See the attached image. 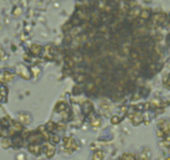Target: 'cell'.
Returning a JSON list of instances; mask_svg holds the SVG:
<instances>
[{
  "label": "cell",
  "mask_w": 170,
  "mask_h": 160,
  "mask_svg": "<svg viewBox=\"0 0 170 160\" xmlns=\"http://www.w3.org/2000/svg\"><path fill=\"white\" fill-rule=\"evenodd\" d=\"M64 148L68 152H73L78 148V145L77 143L76 140L72 137H67L63 138Z\"/></svg>",
  "instance_id": "cell-1"
},
{
  "label": "cell",
  "mask_w": 170,
  "mask_h": 160,
  "mask_svg": "<svg viewBox=\"0 0 170 160\" xmlns=\"http://www.w3.org/2000/svg\"><path fill=\"white\" fill-rule=\"evenodd\" d=\"M16 73L24 79H29L31 78V73L29 72V69L22 63L18 64V66L16 67Z\"/></svg>",
  "instance_id": "cell-2"
},
{
  "label": "cell",
  "mask_w": 170,
  "mask_h": 160,
  "mask_svg": "<svg viewBox=\"0 0 170 160\" xmlns=\"http://www.w3.org/2000/svg\"><path fill=\"white\" fill-rule=\"evenodd\" d=\"M44 153L45 155L47 156L48 158H52L54 155V153H55V147L53 146L52 144L50 143H45L44 144Z\"/></svg>",
  "instance_id": "cell-3"
},
{
  "label": "cell",
  "mask_w": 170,
  "mask_h": 160,
  "mask_svg": "<svg viewBox=\"0 0 170 160\" xmlns=\"http://www.w3.org/2000/svg\"><path fill=\"white\" fill-rule=\"evenodd\" d=\"M14 79V74H12L10 72L5 71L0 73V82H10Z\"/></svg>",
  "instance_id": "cell-4"
},
{
  "label": "cell",
  "mask_w": 170,
  "mask_h": 160,
  "mask_svg": "<svg viewBox=\"0 0 170 160\" xmlns=\"http://www.w3.org/2000/svg\"><path fill=\"white\" fill-rule=\"evenodd\" d=\"M18 119L24 124H29L31 122V117L27 113H20L18 115Z\"/></svg>",
  "instance_id": "cell-5"
},
{
  "label": "cell",
  "mask_w": 170,
  "mask_h": 160,
  "mask_svg": "<svg viewBox=\"0 0 170 160\" xmlns=\"http://www.w3.org/2000/svg\"><path fill=\"white\" fill-rule=\"evenodd\" d=\"M28 150H29V152H31L32 153H33L34 155H39L41 153V148L39 145L32 144L28 147Z\"/></svg>",
  "instance_id": "cell-6"
},
{
  "label": "cell",
  "mask_w": 170,
  "mask_h": 160,
  "mask_svg": "<svg viewBox=\"0 0 170 160\" xmlns=\"http://www.w3.org/2000/svg\"><path fill=\"white\" fill-rule=\"evenodd\" d=\"M7 99V89L4 86L0 87V102H5Z\"/></svg>",
  "instance_id": "cell-7"
},
{
  "label": "cell",
  "mask_w": 170,
  "mask_h": 160,
  "mask_svg": "<svg viewBox=\"0 0 170 160\" xmlns=\"http://www.w3.org/2000/svg\"><path fill=\"white\" fill-rule=\"evenodd\" d=\"M83 108H84V112L85 114L90 113L92 112V110H93V104H92V103L89 102V101L84 103Z\"/></svg>",
  "instance_id": "cell-8"
},
{
  "label": "cell",
  "mask_w": 170,
  "mask_h": 160,
  "mask_svg": "<svg viewBox=\"0 0 170 160\" xmlns=\"http://www.w3.org/2000/svg\"><path fill=\"white\" fill-rule=\"evenodd\" d=\"M143 120V118H142V115L140 113H136L134 114L133 118H132V121H133V124L134 125H138Z\"/></svg>",
  "instance_id": "cell-9"
},
{
  "label": "cell",
  "mask_w": 170,
  "mask_h": 160,
  "mask_svg": "<svg viewBox=\"0 0 170 160\" xmlns=\"http://www.w3.org/2000/svg\"><path fill=\"white\" fill-rule=\"evenodd\" d=\"M165 18L166 16L163 14V13H158V14H156V15L153 16L154 21L157 23H161L164 22Z\"/></svg>",
  "instance_id": "cell-10"
},
{
  "label": "cell",
  "mask_w": 170,
  "mask_h": 160,
  "mask_svg": "<svg viewBox=\"0 0 170 160\" xmlns=\"http://www.w3.org/2000/svg\"><path fill=\"white\" fill-rule=\"evenodd\" d=\"M103 158H104V153L101 150L95 152L93 155V160H103Z\"/></svg>",
  "instance_id": "cell-11"
},
{
  "label": "cell",
  "mask_w": 170,
  "mask_h": 160,
  "mask_svg": "<svg viewBox=\"0 0 170 160\" xmlns=\"http://www.w3.org/2000/svg\"><path fill=\"white\" fill-rule=\"evenodd\" d=\"M41 46L39 44H33L31 46V48H30V50H31V52L33 54H39V53L41 52Z\"/></svg>",
  "instance_id": "cell-12"
},
{
  "label": "cell",
  "mask_w": 170,
  "mask_h": 160,
  "mask_svg": "<svg viewBox=\"0 0 170 160\" xmlns=\"http://www.w3.org/2000/svg\"><path fill=\"white\" fill-rule=\"evenodd\" d=\"M13 143H14V146L20 147L23 144V139L21 138V137L16 136V137H14V139H13Z\"/></svg>",
  "instance_id": "cell-13"
},
{
  "label": "cell",
  "mask_w": 170,
  "mask_h": 160,
  "mask_svg": "<svg viewBox=\"0 0 170 160\" xmlns=\"http://www.w3.org/2000/svg\"><path fill=\"white\" fill-rule=\"evenodd\" d=\"M29 141L32 143H36V142H39V140H40V136H39V134H36V133H33L30 135V137H29Z\"/></svg>",
  "instance_id": "cell-14"
},
{
  "label": "cell",
  "mask_w": 170,
  "mask_h": 160,
  "mask_svg": "<svg viewBox=\"0 0 170 160\" xmlns=\"http://www.w3.org/2000/svg\"><path fill=\"white\" fill-rule=\"evenodd\" d=\"M140 17L143 19H148L149 17H150V12L148 10H143L141 12V14H140Z\"/></svg>",
  "instance_id": "cell-15"
},
{
  "label": "cell",
  "mask_w": 170,
  "mask_h": 160,
  "mask_svg": "<svg viewBox=\"0 0 170 160\" xmlns=\"http://www.w3.org/2000/svg\"><path fill=\"white\" fill-rule=\"evenodd\" d=\"M100 124H101V122H100L99 119H96L91 121V125L94 127H99V126H100Z\"/></svg>",
  "instance_id": "cell-16"
},
{
  "label": "cell",
  "mask_w": 170,
  "mask_h": 160,
  "mask_svg": "<svg viewBox=\"0 0 170 160\" xmlns=\"http://www.w3.org/2000/svg\"><path fill=\"white\" fill-rule=\"evenodd\" d=\"M123 159L124 160H135L134 156L130 154V153H126V154H124L123 156Z\"/></svg>",
  "instance_id": "cell-17"
},
{
  "label": "cell",
  "mask_w": 170,
  "mask_h": 160,
  "mask_svg": "<svg viewBox=\"0 0 170 160\" xmlns=\"http://www.w3.org/2000/svg\"><path fill=\"white\" fill-rule=\"evenodd\" d=\"M52 139H53V142L55 143L59 142V137L57 136V135H53L52 136Z\"/></svg>",
  "instance_id": "cell-18"
},
{
  "label": "cell",
  "mask_w": 170,
  "mask_h": 160,
  "mask_svg": "<svg viewBox=\"0 0 170 160\" xmlns=\"http://www.w3.org/2000/svg\"><path fill=\"white\" fill-rule=\"evenodd\" d=\"M164 143L166 144V146H169V145H170V138H167L165 141H164Z\"/></svg>",
  "instance_id": "cell-19"
},
{
  "label": "cell",
  "mask_w": 170,
  "mask_h": 160,
  "mask_svg": "<svg viewBox=\"0 0 170 160\" xmlns=\"http://www.w3.org/2000/svg\"><path fill=\"white\" fill-rule=\"evenodd\" d=\"M1 126L2 125H1V123H0V135H1Z\"/></svg>",
  "instance_id": "cell-20"
}]
</instances>
